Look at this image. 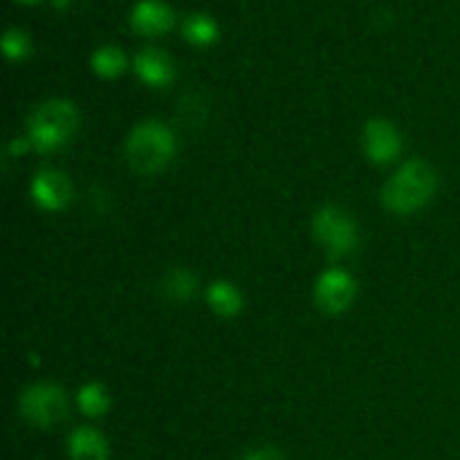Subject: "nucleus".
<instances>
[{
  "instance_id": "obj_10",
  "label": "nucleus",
  "mask_w": 460,
  "mask_h": 460,
  "mask_svg": "<svg viewBox=\"0 0 460 460\" xmlns=\"http://www.w3.org/2000/svg\"><path fill=\"white\" fill-rule=\"evenodd\" d=\"M135 72L151 88H164L175 76L173 61H171L164 49L157 48L139 49L137 57H135Z\"/></svg>"
},
{
  "instance_id": "obj_18",
  "label": "nucleus",
  "mask_w": 460,
  "mask_h": 460,
  "mask_svg": "<svg viewBox=\"0 0 460 460\" xmlns=\"http://www.w3.org/2000/svg\"><path fill=\"white\" fill-rule=\"evenodd\" d=\"M243 460H286V458H283V454L279 452V449L261 447V449H254V452L247 454Z\"/></svg>"
},
{
  "instance_id": "obj_2",
  "label": "nucleus",
  "mask_w": 460,
  "mask_h": 460,
  "mask_svg": "<svg viewBox=\"0 0 460 460\" xmlns=\"http://www.w3.org/2000/svg\"><path fill=\"white\" fill-rule=\"evenodd\" d=\"M175 155V137L169 126L148 119L135 126L126 139V160L137 173L155 175L169 166Z\"/></svg>"
},
{
  "instance_id": "obj_5",
  "label": "nucleus",
  "mask_w": 460,
  "mask_h": 460,
  "mask_svg": "<svg viewBox=\"0 0 460 460\" xmlns=\"http://www.w3.org/2000/svg\"><path fill=\"white\" fill-rule=\"evenodd\" d=\"M18 411L31 427L49 429V427H57L58 422L66 420L67 395L61 386L39 382V385H31L22 391Z\"/></svg>"
},
{
  "instance_id": "obj_3",
  "label": "nucleus",
  "mask_w": 460,
  "mask_h": 460,
  "mask_svg": "<svg viewBox=\"0 0 460 460\" xmlns=\"http://www.w3.org/2000/svg\"><path fill=\"white\" fill-rule=\"evenodd\" d=\"M79 126V111L67 99H49L30 117V142L39 153H52L66 146Z\"/></svg>"
},
{
  "instance_id": "obj_9",
  "label": "nucleus",
  "mask_w": 460,
  "mask_h": 460,
  "mask_svg": "<svg viewBox=\"0 0 460 460\" xmlns=\"http://www.w3.org/2000/svg\"><path fill=\"white\" fill-rule=\"evenodd\" d=\"M128 21L137 34L160 36L173 30L175 13L164 0H137L130 9Z\"/></svg>"
},
{
  "instance_id": "obj_19",
  "label": "nucleus",
  "mask_w": 460,
  "mask_h": 460,
  "mask_svg": "<svg viewBox=\"0 0 460 460\" xmlns=\"http://www.w3.org/2000/svg\"><path fill=\"white\" fill-rule=\"evenodd\" d=\"M27 148H31V142L30 139H12V144H9V153L12 155H22V153H27Z\"/></svg>"
},
{
  "instance_id": "obj_1",
  "label": "nucleus",
  "mask_w": 460,
  "mask_h": 460,
  "mask_svg": "<svg viewBox=\"0 0 460 460\" xmlns=\"http://www.w3.org/2000/svg\"><path fill=\"white\" fill-rule=\"evenodd\" d=\"M438 189L436 169L425 160H409L395 171L382 189V202L398 216L422 209Z\"/></svg>"
},
{
  "instance_id": "obj_7",
  "label": "nucleus",
  "mask_w": 460,
  "mask_h": 460,
  "mask_svg": "<svg viewBox=\"0 0 460 460\" xmlns=\"http://www.w3.org/2000/svg\"><path fill=\"white\" fill-rule=\"evenodd\" d=\"M364 151L373 164H391L402 151V137L391 121L371 119L364 128Z\"/></svg>"
},
{
  "instance_id": "obj_4",
  "label": "nucleus",
  "mask_w": 460,
  "mask_h": 460,
  "mask_svg": "<svg viewBox=\"0 0 460 460\" xmlns=\"http://www.w3.org/2000/svg\"><path fill=\"white\" fill-rule=\"evenodd\" d=\"M313 234L319 245L331 259H344L353 254L359 243V232L355 220L340 207H322L313 218Z\"/></svg>"
},
{
  "instance_id": "obj_21",
  "label": "nucleus",
  "mask_w": 460,
  "mask_h": 460,
  "mask_svg": "<svg viewBox=\"0 0 460 460\" xmlns=\"http://www.w3.org/2000/svg\"><path fill=\"white\" fill-rule=\"evenodd\" d=\"M16 3H21V4H34V3H39V0H16Z\"/></svg>"
},
{
  "instance_id": "obj_6",
  "label": "nucleus",
  "mask_w": 460,
  "mask_h": 460,
  "mask_svg": "<svg viewBox=\"0 0 460 460\" xmlns=\"http://www.w3.org/2000/svg\"><path fill=\"white\" fill-rule=\"evenodd\" d=\"M353 277L341 268H331L326 272L319 274L317 283H314V301L319 308L328 314H340L350 308L355 299Z\"/></svg>"
},
{
  "instance_id": "obj_17",
  "label": "nucleus",
  "mask_w": 460,
  "mask_h": 460,
  "mask_svg": "<svg viewBox=\"0 0 460 460\" xmlns=\"http://www.w3.org/2000/svg\"><path fill=\"white\" fill-rule=\"evenodd\" d=\"M31 40L30 36L25 34L18 27H7L3 34V52L9 61H22V58L30 54Z\"/></svg>"
},
{
  "instance_id": "obj_11",
  "label": "nucleus",
  "mask_w": 460,
  "mask_h": 460,
  "mask_svg": "<svg viewBox=\"0 0 460 460\" xmlns=\"http://www.w3.org/2000/svg\"><path fill=\"white\" fill-rule=\"evenodd\" d=\"M67 456L70 460H108L111 447L102 431L93 427H79L67 438Z\"/></svg>"
},
{
  "instance_id": "obj_20",
  "label": "nucleus",
  "mask_w": 460,
  "mask_h": 460,
  "mask_svg": "<svg viewBox=\"0 0 460 460\" xmlns=\"http://www.w3.org/2000/svg\"><path fill=\"white\" fill-rule=\"evenodd\" d=\"M52 4L58 9H66L67 4H70V0H52Z\"/></svg>"
},
{
  "instance_id": "obj_16",
  "label": "nucleus",
  "mask_w": 460,
  "mask_h": 460,
  "mask_svg": "<svg viewBox=\"0 0 460 460\" xmlns=\"http://www.w3.org/2000/svg\"><path fill=\"white\" fill-rule=\"evenodd\" d=\"M198 279L191 270L187 268H175L166 274L164 279V290L169 295V299L173 301H189L196 295Z\"/></svg>"
},
{
  "instance_id": "obj_12",
  "label": "nucleus",
  "mask_w": 460,
  "mask_h": 460,
  "mask_svg": "<svg viewBox=\"0 0 460 460\" xmlns=\"http://www.w3.org/2000/svg\"><path fill=\"white\" fill-rule=\"evenodd\" d=\"M207 304L218 317H236L243 310V295L234 283L214 281L207 290Z\"/></svg>"
},
{
  "instance_id": "obj_8",
  "label": "nucleus",
  "mask_w": 460,
  "mask_h": 460,
  "mask_svg": "<svg viewBox=\"0 0 460 460\" xmlns=\"http://www.w3.org/2000/svg\"><path fill=\"white\" fill-rule=\"evenodd\" d=\"M31 200L43 211H61L72 200V184L66 173L43 169L31 180Z\"/></svg>"
},
{
  "instance_id": "obj_13",
  "label": "nucleus",
  "mask_w": 460,
  "mask_h": 460,
  "mask_svg": "<svg viewBox=\"0 0 460 460\" xmlns=\"http://www.w3.org/2000/svg\"><path fill=\"white\" fill-rule=\"evenodd\" d=\"M182 36L191 45L207 48L218 39V22L209 13H189L182 21Z\"/></svg>"
},
{
  "instance_id": "obj_15",
  "label": "nucleus",
  "mask_w": 460,
  "mask_h": 460,
  "mask_svg": "<svg viewBox=\"0 0 460 460\" xmlns=\"http://www.w3.org/2000/svg\"><path fill=\"white\" fill-rule=\"evenodd\" d=\"M76 407L88 418L103 416L111 409V395H108L106 386L99 385V382H88V385L81 386L79 394H76Z\"/></svg>"
},
{
  "instance_id": "obj_14",
  "label": "nucleus",
  "mask_w": 460,
  "mask_h": 460,
  "mask_svg": "<svg viewBox=\"0 0 460 460\" xmlns=\"http://www.w3.org/2000/svg\"><path fill=\"white\" fill-rule=\"evenodd\" d=\"M126 58L124 49L117 48V45H99L97 49L90 57V66H93L94 75L103 76V79H115L121 72L126 70Z\"/></svg>"
}]
</instances>
